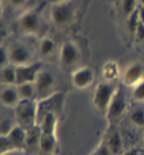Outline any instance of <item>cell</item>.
<instances>
[{"mask_svg":"<svg viewBox=\"0 0 144 155\" xmlns=\"http://www.w3.org/2000/svg\"><path fill=\"white\" fill-rule=\"evenodd\" d=\"M60 116L56 113H48L45 115L38 126L41 128V140H40V154L39 155H55L57 150V137L56 128Z\"/></svg>","mask_w":144,"mask_h":155,"instance_id":"obj_1","label":"cell"},{"mask_svg":"<svg viewBox=\"0 0 144 155\" xmlns=\"http://www.w3.org/2000/svg\"><path fill=\"white\" fill-rule=\"evenodd\" d=\"M14 116L17 124L24 129H30L37 126L38 119V102L32 101H21L14 108Z\"/></svg>","mask_w":144,"mask_h":155,"instance_id":"obj_2","label":"cell"},{"mask_svg":"<svg viewBox=\"0 0 144 155\" xmlns=\"http://www.w3.org/2000/svg\"><path fill=\"white\" fill-rule=\"evenodd\" d=\"M117 89H118L117 86L112 81H104L96 86L94 96H93V103H94V106L103 115H105L109 110L111 101L115 96Z\"/></svg>","mask_w":144,"mask_h":155,"instance_id":"obj_3","label":"cell"},{"mask_svg":"<svg viewBox=\"0 0 144 155\" xmlns=\"http://www.w3.org/2000/svg\"><path fill=\"white\" fill-rule=\"evenodd\" d=\"M50 21L56 28H65L72 22L74 17V7L72 5V1L53 4L49 12Z\"/></svg>","mask_w":144,"mask_h":155,"instance_id":"obj_4","label":"cell"},{"mask_svg":"<svg viewBox=\"0 0 144 155\" xmlns=\"http://www.w3.org/2000/svg\"><path fill=\"white\" fill-rule=\"evenodd\" d=\"M63 101L64 96L61 92H54L53 95L49 97L39 99L38 102V119H37V124H39L43 120L45 115H47L48 113H56L58 116V112L62 111Z\"/></svg>","mask_w":144,"mask_h":155,"instance_id":"obj_5","label":"cell"},{"mask_svg":"<svg viewBox=\"0 0 144 155\" xmlns=\"http://www.w3.org/2000/svg\"><path fill=\"white\" fill-rule=\"evenodd\" d=\"M60 65L64 71H70L80 59V50L73 41H64L60 49Z\"/></svg>","mask_w":144,"mask_h":155,"instance_id":"obj_6","label":"cell"},{"mask_svg":"<svg viewBox=\"0 0 144 155\" xmlns=\"http://www.w3.org/2000/svg\"><path fill=\"white\" fill-rule=\"evenodd\" d=\"M127 110V99L126 95L122 90H120L119 88L117 89L115 96L111 101V104L109 106V110L106 112V119L109 121L110 126H115V123L119 121L122 117L124 113Z\"/></svg>","mask_w":144,"mask_h":155,"instance_id":"obj_7","label":"cell"},{"mask_svg":"<svg viewBox=\"0 0 144 155\" xmlns=\"http://www.w3.org/2000/svg\"><path fill=\"white\" fill-rule=\"evenodd\" d=\"M34 83H36V89H37V101H39V99H43V98L53 95L56 80L50 71L41 70Z\"/></svg>","mask_w":144,"mask_h":155,"instance_id":"obj_8","label":"cell"},{"mask_svg":"<svg viewBox=\"0 0 144 155\" xmlns=\"http://www.w3.org/2000/svg\"><path fill=\"white\" fill-rule=\"evenodd\" d=\"M17 25L22 32L34 35L41 30V17L36 10H28L19 16Z\"/></svg>","mask_w":144,"mask_h":155,"instance_id":"obj_9","label":"cell"},{"mask_svg":"<svg viewBox=\"0 0 144 155\" xmlns=\"http://www.w3.org/2000/svg\"><path fill=\"white\" fill-rule=\"evenodd\" d=\"M41 70H43V66L39 62H31L29 64L16 66L17 84L23 82H34Z\"/></svg>","mask_w":144,"mask_h":155,"instance_id":"obj_10","label":"cell"},{"mask_svg":"<svg viewBox=\"0 0 144 155\" xmlns=\"http://www.w3.org/2000/svg\"><path fill=\"white\" fill-rule=\"evenodd\" d=\"M10 64L15 66L29 64L32 62V54L30 49L22 44H13L8 48Z\"/></svg>","mask_w":144,"mask_h":155,"instance_id":"obj_11","label":"cell"},{"mask_svg":"<svg viewBox=\"0 0 144 155\" xmlns=\"http://www.w3.org/2000/svg\"><path fill=\"white\" fill-rule=\"evenodd\" d=\"M103 140L108 146L111 155H122L124 153L122 136L120 134V131L115 128V126H110Z\"/></svg>","mask_w":144,"mask_h":155,"instance_id":"obj_12","label":"cell"},{"mask_svg":"<svg viewBox=\"0 0 144 155\" xmlns=\"http://www.w3.org/2000/svg\"><path fill=\"white\" fill-rule=\"evenodd\" d=\"M121 79L125 86L134 87L144 79V68L141 63H132L124 70Z\"/></svg>","mask_w":144,"mask_h":155,"instance_id":"obj_13","label":"cell"},{"mask_svg":"<svg viewBox=\"0 0 144 155\" xmlns=\"http://www.w3.org/2000/svg\"><path fill=\"white\" fill-rule=\"evenodd\" d=\"M40 140H41V128L37 126L26 130V144H25V155L40 154Z\"/></svg>","mask_w":144,"mask_h":155,"instance_id":"obj_14","label":"cell"},{"mask_svg":"<svg viewBox=\"0 0 144 155\" xmlns=\"http://www.w3.org/2000/svg\"><path fill=\"white\" fill-rule=\"evenodd\" d=\"M1 104L9 108H15L21 102L17 86L16 84H1V94H0Z\"/></svg>","mask_w":144,"mask_h":155,"instance_id":"obj_15","label":"cell"},{"mask_svg":"<svg viewBox=\"0 0 144 155\" xmlns=\"http://www.w3.org/2000/svg\"><path fill=\"white\" fill-rule=\"evenodd\" d=\"M94 72L91 71V68H79L74 70L72 73V83L74 87L79 88V89H84V88L89 87L93 81H94Z\"/></svg>","mask_w":144,"mask_h":155,"instance_id":"obj_16","label":"cell"},{"mask_svg":"<svg viewBox=\"0 0 144 155\" xmlns=\"http://www.w3.org/2000/svg\"><path fill=\"white\" fill-rule=\"evenodd\" d=\"M8 137L10 138L12 143L14 144L16 150L24 153L25 144H26V129H24V128L17 124L8 134Z\"/></svg>","mask_w":144,"mask_h":155,"instance_id":"obj_17","label":"cell"},{"mask_svg":"<svg viewBox=\"0 0 144 155\" xmlns=\"http://www.w3.org/2000/svg\"><path fill=\"white\" fill-rule=\"evenodd\" d=\"M56 50V42L53 38L50 37H43L38 46L39 55L43 58H48L53 56V54Z\"/></svg>","mask_w":144,"mask_h":155,"instance_id":"obj_18","label":"cell"},{"mask_svg":"<svg viewBox=\"0 0 144 155\" xmlns=\"http://www.w3.org/2000/svg\"><path fill=\"white\" fill-rule=\"evenodd\" d=\"M21 101H32L37 99V89L34 82H23L16 84Z\"/></svg>","mask_w":144,"mask_h":155,"instance_id":"obj_19","label":"cell"},{"mask_svg":"<svg viewBox=\"0 0 144 155\" xmlns=\"http://www.w3.org/2000/svg\"><path fill=\"white\" fill-rule=\"evenodd\" d=\"M0 81L1 84H17V74H16V66L9 64L4 66L0 70Z\"/></svg>","mask_w":144,"mask_h":155,"instance_id":"obj_20","label":"cell"},{"mask_svg":"<svg viewBox=\"0 0 144 155\" xmlns=\"http://www.w3.org/2000/svg\"><path fill=\"white\" fill-rule=\"evenodd\" d=\"M130 122L136 127L144 128V106L135 105L128 112Z\"/></svg>","mask_w":144,"mask_h":155,"instance_id":"obj_21","label":"cell"},{"mask_svg":"<svg viewBox=\"0 0 144 155\" xmlns=\"http://www.w3.org/2000/svg\"><path fill=\"white\" fill-rule=\"evenodd\" d=\"M103 75L106 81H113L115 78L119 75V68L115 62H109L103 68Z\"/></svg>","mask_w":144,"mask_h":155,"instance_id":"obj_22","label":"cell"},{"mask_svg":"<svg viewBox=\"0 0 144 155\" xmlns=\"http://www.w3.org/2000/svg\"><path fill=\"white\" fill-rule=\"evenodd\" d=\"M12 152H17L14 144L12 143L8 135H1L0 137V154L7 155Z\"/></svg>","mask_w":144,"mask_h":155,"instance_id":"obj_23","label":"cell"},{"mask_svg":"<svg viewBox=\"0 0 144 155\" xmlns=\"http://www.w3.org/2000/svg\"><path fill=\"white\" fill-rule=\"evenodd\" d=\"M137 4H139V0H121V9L126 17L134 14L137 10L139 8Z\"/></svg>","mask_w":144,"mask_h":155,"instance_id":"obj_24","label":"cell"},{"mask_svg":"<svg viewBox=\"0 0 144 155\" xmlns=\"http://www.w3.org/2000/svg\"><path fill=\"white\" fill-rule=\"evenodd\" d=\"M17 126V122L16 120H12L10 117H7V116H2L1 117V124H0V128H1V135H8L10 131L14 129V127Z\"/></svg>","mask_w":144,"mask_h":155,"instance_id":"obj_25","label":"cell"},{"mask_svg":"<svg viewBox=\"0 0 144 155\" xmlns=\"http://www.w3.org/2000/svg\"><path fill=\"white\" fill-rule=\"evenodd\" d=\"M139 25V15H137V10L135 12L134 14L129 15L127 17V21H126V26L129 31L130 33H134L136 32V30Z\"/></svg>","mask_w":144,"mask_h":155,"instance_id":"obj_26","label":"cell"},{"mask_svg":"<svg viewBox=\"0 0 144 155\" xmlns=\"http://www.w3.org/2000/svg\"><path fill=\"white\" fill-rule=\"evenodd\" d=\"M133 98L136 102H144V79L133 87Z\"/></svg>","mask_w":144,"mask_h":155,"instance_id":"obj_27","label":"cell"},{"mask_svg":"<svg viewBox=\"0 0 144 155\" xmlns=\"http://www.w3.org/2000/svg\"><path fill=\"white\" fill-rule=\"evenodd\" d=\"M9 64H10V59H9L8 48L5 47V46H1L0 47V65H1V68H4V66H7Z\"/></svg>","mask_w":144,"mask_h":155,"instance_id":"obj_28","label":"cell"},{"mask_svg":"<svg viewBox=\"0 0 144 155\" xmlns=\"http://www.w3.org/2000/svg\"><path fill=\"white\" fill-rule=\"evenodd\" d=\"M91 155H111V153L108 148V146L105 145L104 140H102Z\"/></svg>","mask_w":144,"mask_h":155,"instance_id":"obj_29","label":"cell"},{"mask_svg":"<svg viewBox=\"0 0 144 155\" xmlns=\"http://www.w3.org/2000/svg\"><path fill=\"white\" fill-rule=\"evenodd\" d=\"M8 2L10 6H13L15 8H19V7H23L28 2V0H8Z\"/></svg>","mask_w":144,"mask_h":155,"instance_id":"obj_30","label":"cell"},{"mask_svg":"<svg viewBox=\"0 0 144 155\" xmlns=\"http://www.w3.org/2000/svg\"><path fill=\"white\" fill-rule=\"evenodd\" d=\"M137 15H139V22L144 25V7L143 6H139V8H137Z\"/></svg>","mask_w":144,"mask_h":155,"instance_id":"obj_31","label":"cell"},{"mask_svg":"<svg viewBox=\"0 0 144 155\" xmlns=\"http://www.w3.org/2000/svg\"><path fill=\"white\" fill-rule=\"evenodd\" d=\"M139 152H141V150H139V148H132V150H126V152H124L122 155H139Z\"/></svg>","mask_w":144,"mask_h":155,"instance_id":"obj_32","label":"cell"},{"mask_svg":"<svg viewBox=\"0 0 144 155\" xmlns=\"http://www.w3.org/2000/svg\"><path fill=\"white\" fill-rule=\"evenodd\" d=\"M67 1H72V0H50L52 5L53 4H60V2H67Z\"/></svg>","mask_w":144,"mask_h":155,"instance_id":"obj_33","label":"cell"},{"mask_svg":"<svg viewBox=\"0 0 144 155\" xmlns=\"http://www.w3.org/2000/svg\"><path fill=\"white\" fill-rule=\"evenodd\" d=\"M139 6H143L144 7V0H139Z\"/></svg>","mask_w":144,"mask_h":155,"instance_id":"obj_34","label":"cell"},{"mask_svg":"<svg viewBox=\"0 0 144 155\" xmlns=\"http://www.w3.org/2000/svg\"><path fill=\"white\" fill-rule=\"evenodd\" d=\"M139 155H144V150H141V152H139Z\"/></svg>","mask_w":144,"mask_h":155,"instance_id":"obj_35","label":"cell"},{"mask_svg":"<svg viewBox=\"0 0 144 155\" xmlns=\"http://www.w3.org/2000/svg\"><path fill=\"white\" fill-rule=\"evenodd\" d=\"M143 145H144V132H143Z\"/></svg>","mask_w":144,"mask_h":155,"instance_id":"obj_36","label":"cell"}]
</instances>
